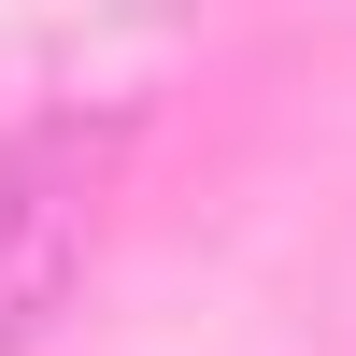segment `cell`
<instances>
[{"mask_svg": "<svg viewBox=\"0 0 356 356\" xmlns=\"http://www.w3.org/2000/svg\"><path fill=\"white\" fill-rule=\"evenodd\" d=\"M86 157L72 143H15L0 157V356L15 342H43V314L72 300V271H86Z\"/></svg>", "mask_w": 356, "mask_h": 356, "instance_id": "obj_1", "label": "cell"}]
</instances>
